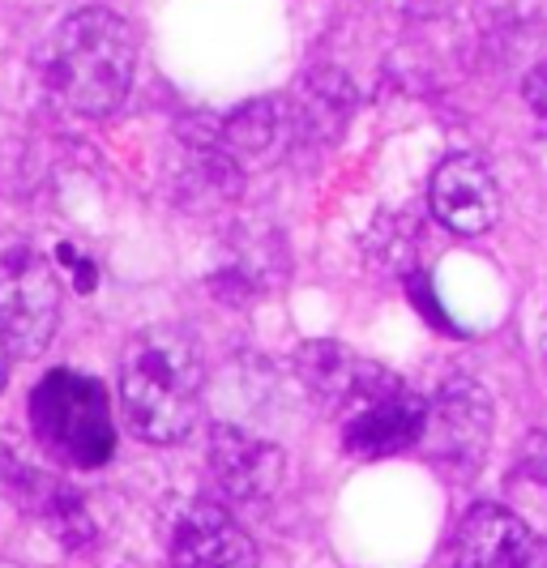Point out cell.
<instances>
[{
    "label": "cell",
    "mask_w": 547,
    "mask_h": 568,
    "mask_svg": "<svg viewBox=\"0 0 547 568\" xmlns=\"http://www.w3.org/2000/svg\"><path fill=\"white\" fill-rule=\"evenodd\" d=\"M202 346L184 325H150L120 355V410L150 445L184 440L202 415Z\"/></svg>",
    "instance_id": "cell-1"
},
{
    "label": "cell",
    "mask_w": 547,
    "mask_h": 568,
    "mask_svg": "<svg viewBox=\"0 0 547 568\" xmlns=\"http://www.w3.org/2000/svg\"><path fill=\"white\" fill-rule=\"evenodd\" d=\"M39 69H43L48 94L69 115H87V120L112 115L133 85L138 34L120 13L90 4V9L69 13L52 30V39L43 43Z\"/></svg>",
    "instance_id": "cell-2"
},
{
    "label": "cell",
    "mask_w": 547,
    "mask_h": 568,
    "mask_svg": "<svg viewBox=\"0 0 547 568\" xmlns=\"http://www.w3.org/2000/svg\"><path fill=\"white\" fill-rule=\"evenodd\" d=\"M30 427L39 449L60 462L94 470L115 454V424L108 389L82 372H48L30 394Z\"/></svg>",
    "instance_id": "cell-3"
},
{
    "label": "cell",
    "mask_w": 547,
    "mask_h": 568,
    "mask_svg": "<svg viewBox=\"0 0 547 568\" xmlns=\"http://www.w3.org/2000/svg\"><path fill=\"white\" fill-rule=\"evenodd\" d=\"M343 419V449L351 457H394L406 449H419L424 436V419H428V398L415 394L406 381H398L394 372L368 364L359 389L346 398L338 410Z\"/></svg>",
    "instance_id": "cell-4"
},
{
    "label": "cell",
    "mask_w": 547,
    "mask_h": 568,
    "mask_svg": "<svg viewBox=\"0 0 547 568\" xmlns=\"http://www.w3.org/2000/svg\"><path fill=\"white\" fill-rule=\"evenodd\" d=\"M60 278L52 261L27 244L0 253V342L18 359H39L57 334Z\"/></svg>",
    "instance_id": "cell-5"
},
{
    "label": "cell",
    "mask_w": 547,
    "mask_h": 568,
    "mask_svg": "<svg viewBox=\"0 0 547 568\" xmlns=\"http://www.w3.org/2000/svg\"><path fill=\"white\" fill-rule=\"evenodd\" d=\"M492 440V402L475 381H449L428 398V419L419 449L436 466L449 470H475Z\"/></svg>",
    "instance_id": "cell-6"
},
{
    "label": "cell",
    "mask_w": 547,
    "mask_h": 568,
    "mask_svg": "<svg viewBox=\"0 0 547 568\" xmlns=\"http://www.w3.org/2000/svg\"><path fill=\"white\" fill-rule=\"evenodd\" d=\"M454 568H547V547L509 509L479 505L454 535Z\"/></svg>",
    "instance_id": "cell-7"
},
{
    "label": "cell",
    "mask_w": 547,
    "mask_h": 568,
    "mask_svg": "<svg viewBox=\"0 0 547 568\" xmlns=\"http://www.w3.org/2000/svg\"><path fill=\"white\" fill-rule=\"evenodd\" d=\"M433 214L440 227L458 231V235H484L500 219V189L488 163H479L475 154H449L433 175Z\"/></svg>",
    "instance_id": "cell-8"
},
{
    "label": "cell",
    "mask_w": 547,
    "mask_h": 568,
    "mask_svg": "<svg viewBox=\"0 0 547 568\" xmlns=\"http://www.w3.org/2000/svg\"><path fill=\"white\" fill-rule=\"evenodd\" d=\"M172 556L180 568H257L253 539L214 500L184 505L172 521Z\"/></svg>",
    "instance_id": "cell-9"
},
{
    "label": "cell",
    "mask_w": 547,
    "mask_h": 568,
    "mask_svg": "<svg viewBox=\"0 0 547 568\" xmlns=\"http://www.w3.org/2000/svg\"><path fill=\"white\" fill-rule=\"evenodd\" d=\"M210 475L231 505H261L283 484V454L235 427H214L210 436Z\"/></svg>",
    "instance_id": "cell-10"
},
{
    "label": "cell",
    "mask_w": 547,
    "mask_h": 568,
    "mask_svg": "<svg viewBox=\"0 0 547 568\" xmlns=\"http://www.w3.org/2000/svg\"><path fill=\"white\" fill-rule=\"evenodd\" d=\"M295 364H300V381L308 385V394L317 398V406L334 410V415L343 410L346 398L359 389V381L368 372V359L351 355L338 342H308Z\"/></svg>",
    "instance_id": "cell-11"
},
{
    "label": "cell",
    "mask_w": 547,
    "mask_h": 568,
    "mask_svg": "<svg viewBox=\"0 0 547 568\" xmlns=\"http://www.w3.org/2000/svg\"><path fill=\"white\" fill-rule=\"evenodd\" d=\"M39 509H43L48 530H52L60 542H69V547H82V542H90V535H94L87 505H82V496H78L73 487H60V484L43 487V491H39Z\"/></svg>",
    "instance_id": "cell-12"
},
{
    "label": "cell",
    "mask_w": 547,
    "mask_h": 568,
    "mask_svg": "<svg viewBox=\"0 0 547 568\" xmlns=\"http://www.w3.org/2000/svg\"><path fill=\"white\" fill-rule=\"evenodd\" d=\"M57 261H60V265H69V270L78 274V291H94V265H90V261H82V256L73 253L69 244H60Z\"/></svg>",
    "instance_id": "cell-13"
},
{
    "label": "cell",
    "mask_w": 547,
    "mask_h": 568,
    "mask_svg": "<svg viewBox=\"0 0 547 568\" xmlns=\"http://www.w3.org/2000/svg\"><path fill=\"white\" fill-rule=\"evenodd\" d=\"M526 103L547 120V60L526 78Z\"/></svg>",
    "instance_id": "cell-14"
},
{
    "label": "cell",
    "mask_w": 547,
    "mask_h": 568,
    "mask_svg": "<svg viewBox=\"0 0 547 568\" xmlns=\"http://www.w3.org/2000/svg\"><path fill=\"white\" fill-rule=\"evenodd\" d=\"M4 376H9V346L0 342V389H4Z\"/></svg>",
    "instance_id": "cell-15"
},
{
    "label": "cell",
    "mask_w": 547,
    "mask_h": 568,
    "mask_svg": "<svg viewBox=\"0 0 547 568\" xmlns=\"http://www.w3.org/2000/svg\"><path fill=\"white\" fill-rule=\"evenodd\" d=\"M539 351H544V364H547V316H544V334H539Z\"/></svg>",
    "instance_id": "cell-16"
},
{
    "label": "cell",
    "mask_w": 547,
    "mask_h": 568,
    "mask_svg": "<svg viewBox=\"0 0 547 568\" xmlns=\"http://www.w3.org/2000/svg\"><path fill=\"white\" fill-rule=\"evenodd\" d=\"M0 568H22V565H13V560H0Z\"/></svg>",
    "instance_id": "cell-17"
}]
</instances>
